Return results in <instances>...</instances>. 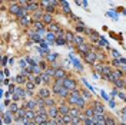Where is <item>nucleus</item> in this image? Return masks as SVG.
Returning a JSON list of instances; mask_svg holds the SVG:
<instances>
[{
    "instance_id": "nucleus-1",
    "label": "nucleus",
    "mask_w": 126,
    "mask_h": 125,
    "mask_svg": "<svg viewBox=\"0 0 126 125\" xmlns=\"http://www.w3.org/2000/svg\"><path fill=\"white\" fill-rule=\"evenodd\" d=\"M52 92H53L55 96L59 98V101H60V99H67V96L70 94V91L63 85V83H59V82H56V81L52 83Z\"/></svg>"
},
{
    "instance_id": "nucleus-2",
    "label": "nucleus",
    "mask_w": 126,
    "mask_h": 125,
    "mask_svg": "<svg viewBox=\"0 0 126 125\" xmlns=\"http://www.w3.org/2000/svg\"><path fill=\"white\" fill-rule=\"evenodd\" d=\"M63 85L66 86L69 91H75V89H79V82H78V79L75 78L72 73H69L66 78L63 79Z\"/></svg>"
},
{
    "instance_id": "nucleus-3",
    "label": "nucleus",
    "mask_w": 126,
    "mask_h": 125,
    "mask_svg": "<svg viewBox=\"0 0 126 125\" xmlns=\"http://www.w3.org/2000/svg\"><path fill=\"white\" fill-rule=\"evenodd\" d=\"M26 98H27V95H26V88H24L23 85H17L15 94L12 95V99L20 102V101H23V99H26Z\"/></svg>"
},
{
    "instance_id": "nucleus-4",
    "label": "nucleus",
    "mask_w": 126,
    "mask_h": 125,
    "mask_svg": "<svg viewBox=\"0 0 126 125\" xmlns=\"http://www.w3.org/2000/svg\"><path fill=\"white\" fill-rule=\"evenodd\" d=\"M89 105L92 106L94 109L96 114H106V108H105V105H103L102 101H99V99H92V101H89Z\"/></svg>"
},
{
    "instance_id": "nucleus-5",
    "label": "nucleus",
    "mask_w": 126,
    "mask_h": 125,
    "mask_svg": "<svg viewBox=\"0 0 126 125\" xmlns=\"http://www.w3.org/2000/svg\"><path fill=\"white\" fill-rule=\"evenodd\" d=\"M76 50H78V53L82 58L86 55V53H89L90 50H93V45L90 43V42H85V43H82V45H79V46H76Z\"/></svg>"
},
{
    "instance_id": "nucleus-6",
    "label": "nucleus",
    "mask_w": 126,
    "mask_h": 125,
    "mask_svg": "<svg viewBox=\"0 0 126 125\" xmlns=\"http://www.w3.org/2000/svg\"><path fill=\"white\" fill-rule=\"evenodd\" d=\"M22 106H24L27 111H36V108H37V101H36V98L23 99L22 101Z\"/></svg>"
},
{
    "instance_id": "nucleus-7",
    "label": "nucleus",
    "mask_w": 126,
    "mask_h": 125,
    "mask_svg": "<svg viewBox=\"0 0 126 125\" xmlns=\"http://www.w3.org/2000/svg\"><path fill=\"white\" fill-rule=\"evenodd\" d=\"M83 61H85V63H86V65H89V66H93L94 63L97 62L96 52H94V50H90L89 53H86V55L83 56Z\"/></svg>"
},
{
    "instance_id": "nucleus-8",
    "label": "nucleus",
    "mask_w": 126,
    "mask_h": 125,
    "mask_svg": "<svg viewBox=\"0 0 126 125\" xmlns=\"http://www.w3.org/2000/svg\"><path fill=\"white\" fill-rule=\"evenodd\" d=\"M1 122L3 124H13L15 122V112H12L10 109H7L4 114H1Z\"/></svg>"
},
{
    "instance_id": "nucleus-9",
    "label": "nucleus",
    "mask_w": 126,
    "mask_h": 125,
    "mask_svg": "<svg viewBox=\"0 0 126 125\" xmlns=\"http://www.w3.org/2000/svg\"><path fill=\"white\" fill-rule=\"evenodd\" d=\"M57 108H59V111H60L62 115H66V114H69V111H70V105H69V102L66 101V99H60L59 104H57Z\"/></svg>"
},
{
    "instance_id": "nucleus-10",
    "label": "nucleus",
    "mask_w": 126,
    "mask_h": 125,
    "mask_svg": "<svg viewBox=\"0 0 126 125\" xmlns=\"http://www.w3.org/2000/svg\"><path fill=\"white\" fill-rule=\"evenodd\" d=\"M32 24H33V17H32V15L24 16V17H22V19L19 20V26H20V27H23V29L30 27Z\"/></svg>"
},
{
    "instance_id": "nucleus-11",
    "label": "nucleus",
    "mask_w": 126,
    "mask_h": 125,
    "mask_svg": "<svg viewBox=\"0 0 126 125\" xmlns=\"http://www.w3.org/2000/svg\"><path fill=\"white\" fill-rule=\"evenodd\" d=\"M49 114L47 112H43V114H37L36 118H34V124L39 125H47V121H49Z\"/></svg>"
},
{
    "instance_id": "nucleus-12",
    "label": "nucleus",
    "mask_w": 126,
    "mask_h": 125,
    "mask_svg": "<svg viewBox=\"0 0 126 125\" xmlns=\"http://www.w3.org/2000/svg\"><path fill=\"white\" fill-rule=\"evenodd\" d=\"M22 9V6L17 3V1H15V3H9L7 4V13L12 16H16L17 13H19V10Z\"/></svg>"
},
{
    "instance_id": "nucleus-13",
    "label": "nucleus",
    "mask_w": 126,
    "mask_h": 125,
    "mask_svg": "<svg viewBox=\"0 0 126 125\" xmlns=\"http://www.w3.org/2000/svg\"><path fill=\"white\" fill-rule=\"evenodd\" d=\"M29 39H30V42H33V43H40V42H42V36H40L39 32H36L33 29V30L29 32Z\"/></svg>"
},
{
    "instance_id": "nucleus-14",
    "label": "nucleus",
    "mask_w": 126,
    "mask_h": 125,
    "mask_svg": "<svg viewBox=\"0 0 126 125\" xmlns=\"http://www.w3.org/2000/svg\"><path fill=\"white\" fill-rule=\"evenodd\" d=\"M47 114H49L50 118H56V119L62 115L60 111H59V108H57V105H55V106H49V108H47Z\"/></svg>"
},
{
    "instance_id": "nucleus-15",
    "label": "nucleus",
    "mask_w": 126,
    "mask_h": 125,
    "mask_svg": "<svg viewBox=\"0 0 126 125\" xmlns=\"http://www.w3.org/2000/svg\"><path fill=\"white\" fill-rule=\"evenodd\" d=\"M67 75H69V72L64 69L63 66H60V68H57L56 72H55V79H64Z\"/></svg>"
},
{
    "instance_id": "nucleus-16",
    "label": "nucleus",
    "mask_w": 126,
    "mask_h": 125,
    "mask_svg": "<svg viewBox=\"0 0 126 125\" xmlns=\"http://www.w3.org/2000/svg\"><path fill=\"white\" fill-rule=\"evenodd\" d=\"M42 7V4H40V1L39 0H33V1H30V3H29V4H27V12H29V13H33V12H36V10H37V9H40Z\"/></svg>"
},
{
    "instance_id": "nucleus-17",
    "label": "nucleus",
    "mask_w": 126,
    "mask_h": 125,
    "mask_svg": "<svg viewBox=\"0 0 126 125\" xmlns=\"http://www.w3.org/2000/svg\"><path fill=\"white\" fill-rule=\"evenodd\" d=\"M62 30V26L57 23V22H52V23L47 24V32H52V33H59V32Z\"/></svg>"
},
{
    "instance_id": "nucleus-18",
    "label": "nucleus",
    "mask_w": 126,
    "mask_h": 125,
    "mask_svg": "<svg viewBox=\"0 0 126 125\" xmlns=\"http://www.w3.org/2000/svg\"><path fill=\"white\" fill-rule=\"evenodd\" d=\"M57 104H59V98L55 96V95H52V96H49V98L45 99V105H46L47 108H49V106H55Z\"/></svg>"
},
{
    "instance_id": "nucleus-19",
    "label": "nucleus",
    "mask_w": 126,
    "mask_h": 125,
    "mask_svg": "<svg viewBox=\"0 0 126 125\" xmlns=\"http://www.w3.org/2000/svg\"><path fill=\"white\" fill-rule=\"evenodd\" d=\"M45 12H46L45 9H43V7H40V9H37L36 12L30 13L32 17H33V22H34V20H42V19H43V15H45Z\"/></svg>"
},
{
    "instance_id": "nucleus-20",
    "label": "nucleus",
    "mask_w": 126,
    "mask_h": 125,
    "mask_svg": "<svg viewBox=\"0 0 126 125\" xmlns=\"http://www.w3.org/2000/svg\"><path fill=\"white\" fill-rule=\"evenodd\" d=\"M75 35H76V32H72V30H66V32H64V38H66L67 45L73 46V39H75Z\"/></svg>"
},
{
    "instance_id": "nucleus-21",
    "label": "nucleus",
    "mask_w": 126,
    "mask_h": 125,
    "mask_svg": "<svg viewBox=\"0 0 126 125\" xmlns=\"http://www.w3.org/2000/svg\"><path fill=\"white\" fill-rule=\"evenodd\" d=\"M85 42H86V39L82 36V33H76L75 35V39H73V46L76 47L79 45H82V43H85Z\"/></svg>"
},
{
    "instance_id": "nucleus-22",
    "label": "nucleus",
    "mask_w": 126,
    "mask_h": 125,
    "mask_svg": "<svg viewBox=\"0 0 126 125\" xmlns=\"http://www.w3.org/2000/svg\"><path fill=\"white\" fill-rule=\"evenodd\" d=\"M80 94L83 98H86L87 101H92L93 99V94H92V91L90 89H85V88H80Z\"/></svg>"
},
{
    "instance_id": "nucleus-23",
    "label": "nucleus",
    "mask_w": 126,
    "mask_h": 125,
    "mask_svg": "<svg viewBox=\"0 0 126 125\" xmlns=\"http://www.w3.org/2000/svg\"><path fill=\"white\" fill-rule=\"evenodd\" d=\"M105 118H106V114H94L93 121H94V124L102 125V124H105Z\"/></svg>"
},
{
    "instance_id": "nucleus-24",
    "label": "nucleus",
    "mask_w": 126,
    "mask_h": 125,
    "mask_svg": "<svg viewBox=\"0 0 126 125\" xmlns=\"http://www.w3.org/2000/svg\"><path fill=\"white\" fill-rule=\"evenodd\" d=\"M24 88L26 91H32V92H37V85L34 83V81H27L24 83Z\"/></svg>"
},
{
    "instance_id": "nucleus-25",
    "label": "nucleus",
    "mask_w": 126,
    "mask_h": 125,
    "mask_svg": "<svg viewBox=\"0 0 126 125\" xmlns=\"http://www.w3.org/2000/svg\"><path fill=\"white\" fill-rule=\"evenodd\" d=\"M125 83H126V78H120V79H116L113 82V86L118 88L119 91H122V89H125Z\"/></svg>"
},
{
    "instance_id": "nucleus-26",
    "label": "nucleus",
    "mask_w": 126,
    "mask_h": 125,
    "mask_svg": "<svg viewBox=\"0 0 126 125\" xmlns=\"http://www.w3.org/2000/svg\"><path fill=\"white\" fill-rule=\"evenodd\" d=\"M94 52H96L97 62H108V56H106V53L102 52V49H97V50H94Z\"/></svg>"
},
{
    "instance_id": "nucleus-27",
    "label": "nucleus",
    "mask_w": 126,
    "mask_h": 125,
    "mask_svg": "<svg viewBox=\"0 0 126 125\" xmlns=\"http://www.w3.org/2000/svg\"><path fill=\"white\" fill-rule=\"evenodd\" d=\"M27 82V78H26V75H23V73H19L17 76L15 78V83H17V85H23Z\"/></svg>"
},
{
    "instance_id": "nucleus-28",
    "label": "nucleus",
    "mask_w": 126,
    "mask_h": 125,
    "mask_svg": "<svg viewBox=\"0 0 126 125\" xmlns=\"http://www.w3.org/2000/svg\"><path fill=\"white\" fill-rule=\"evenodd\" d=\"M83 111L80 109L79 106H70V111H69V114L72 115V118H75V117H80V114H82Z\"/></svg>"
},
{
    "instance_id": "nucleus-29",
    "label": "nucleus",
    "mask_w": 126,
    "mask_h": 125,
    "mask_svg": "<svg viewBox=\"0 0 126 125\" xmlns=\"http://www.w3.org/2000/svg\"><path fill=\"white\" fill-rule=\"evenodd\" d=\"M7 109H10L12 112H17V111L20 109V105H19V102L17 101H12L10 104H9V106H7Z\"/></svg>"
},
{
    "instance_id": "nucleus-30",
    "label": "nucleus",
    "mask_w": 126,
    "mask_h": 125,
    "mask_svg": "<svg viewBox=\"0 0 126 125\" xmlns=\"http://www.w3.org/2000/svg\"><path fill=\"white\" fill-rule=\"evenodd\" d=\"M45 23H46V26L49 23H52V22H55V19H53V15L52 13H47V12H45V15H43V19H42Z\"/></svg>"
},
{
    "instance_id": "nucleus-31",
    "label": "nucleus",
    "mask_w": 126,
    "mask_h": 125,
    "mask_svg": "<svg viewBox=\"0 0 126 125\" xmlns=\"http://www.w3.org/2000/svg\"><path fill=\"white\" fill-rule=\"evenodd\" d=\"M27 15H30V13L27 12V9H26V7H22L20 10H19V13L15 16V19H16V20H20L22 17H24V16H27Z\"/></svg>"
},
{
    "instance_id": "nucleus-32",
    "label": "nucleus",
    "mask_w": 126,
    "mask_h": 125,
    "mask_svg": "<svg viewBox=\"0 0 126 125\" xmlns=\"http://www.w3.org/2000/svg\"><path fill=\"white\" fill-rule=\"evenodd\" d=\"M105 124H108V125H113V124H116V119L110 115L109 112H106V118H105Z\"/></svg>"
},
{
    "instance_id": "nucleus-33",
    "label": "nucleus",
    "mask_w": 126,
    "mask_h": 125,
    "mask_svg": "<svg viewBox=\"0 0 126 125\" xmlns=\"http://www.w3.org/2000/svg\"><path fill=\"white\" fill-rule=\"evenodd\" d=\"M46 39L50 42V43H56V33H52V32H47Z\"/></svg>"
},
{
    "instance_id": "nucleus-34",
    "label": "nucleus",
    "mask_w": 126,
    "mask_h": 125,
    "mask_svg": "<svg viewBox=\"0 0 126 125\" xmlns=\"http://www.w3.org/2000/svg\"><path fill=\"white\" fill-rule=\"evenodd\" d=\"M57 53H47V62L49 63H53V62H56L57 61Z\"/></svg>"
},
{
    "instance_id": "nucleus-35",
    "label": "nucleus",
    "mask_w": 126,
    "mask_h": 125,
    "mask_svg": "<svg viewBox=\"0 0 126 125\" xmlns=\"http://www.w3.org/2000/svg\"><path fill=\"white\" fill-rule=\"evenodd\" d=\"M45 10H46L47 13H52V15H55L56 12H57V7H56V6H53V4H47L46 7H45Z\"/></svg>"
},
{
    "instance_id": "nucleus-36",
    "label": "nucleus",
    "mask_w": 126,
    "mask_h": 125,
    "mask_svg": "<svg viewBox=\"0 0 126 125\" xmlns=\"http://www.w3.org/2000/svg\"><path fill=\"white\" fill-rule=\"evenodd\" d=\"M36 115H37V112H36V111H27V112H26V117H24V118H27V119H32V121H34Z\"/></svg>"
},
{
    "instance_id": "nucleus-37",
    "label": "nucleus",
    "mask_w": 126,
    "mask_h": 125,
    "mask_svg": "<svg viewBox=\"0 0 126 125\" xmlns=\"http://www.w3.org/2000/svg\"><path fill=\"white\" fill-rule=\"evenodd\" d=\"M45 72H47L49 75H52V76L55 78V72H56V68H55V66H52V65H49V68H47V69L45 70Z\"/></svg>"
},
{
    "instance_id": "nucleus-38",
    "label": "nucleus",
    "mask_w": 126,
    "mask_h": 125,
    "mask_svg": "<svg viewBox=\"0 0 126 125\" xmlns=\"http://www.w3.org/2000/svg\"><path fill=\"white\" fill-rule=\"evenodd\" d=\"M39 65H40V68H42L43 70H46L47 68H49V65H50V63L47 62V61H39Z\"/></svg>"
},
{
    "instance_id": "nucleus-39",
    "label": "nucleus",
    "mask_w": 126,
    "mask_h": 125,
    "mask_svg": "<svg viewBox=\"0 0 126 125\" xmlns=\"http://www.w3.org/2000/svg\"><path fill=\"white\" fill-rule=\"evenodd\" d=\"M17 3H19L22 7H27V4H29L30 1H29V0H17Z\"/></svg>"
},
{
    "instance_id": "nucleus-40",
    "label": "nucleus",
    "mask_w": 126,
    "mask_h": 125,
    "mask_svg": "<svg viewBox=\"0 0 126 125\" xmlns=\"http://www.w3.org/2000/svg\"><path fill=\"white\" fill-rule=\"evenodd\" d=\"M110 55H112V58H120V53H119L118 50H115V49H112V50H110Z\"/></svg>"
},
{
    "instance_id": "nucleus-41",
    "label": "nucleus",
    "mask_w": 126,
    "mask_h": 125,
    "mask_svg": "<svg viewBox=\"0 0 126 125\" xmlns=\"http://www.w3.org/2000/svg\"><path fill=\"white\" fill-rule=\"evenodd\" d=\"M49 3H50V4H53V6H56V7H59L60 0H49Z\"/></svg>"
},
{
    "instance_id": "nucleus-42",
    "label": "nucleus",
    "mask_w": 126,
    "mask_h": 125,
    "mask_svg": "<svg viewBox=\"0 0 126 125\" xmlns=\"http://www.w3.org/2000/svg\"><path fill=\"white\" fill-rule=\"evenodd\" d=\"M9 63V58L7 56H3V59H1V66H6Z\"/></svg>"
},
{
    "instance_id": "nucleus-43",
    "label": "nucleus",
    "mask_w": 126,
    "mask_h": 125,
    "mask_svg": "<svg viewBox=\"0 0 126 125\" xmlns=\"http://www.w3.org/2000/svg\"><path fill=\"white\" fill-rule=\"evenodd\" d=\"M40 47L45 49V50H47V43L46 42H43V39H42V42H40ZM47 52H49V50H47Z\"/></svg>"
},
{
    "instance_id": "nucleus-44",
    "label": "nucleus",
    "mask_w": 126,
    "mask_h": 125,
    "mask_svg": "<svg viewBox=\"0 0 126 125\" xmlns=\"http://www.w3.org/2000/svg\"><path fill=\"white\" fill-rule=\"evenodd\" d=\"M119 96H120V99H123V101H125V98H126V92H123V89H122V91L119 92Z\"/></svg>"
},
{
    "instance_id": "nucleus-45",
    "label": "nucleus",
    "mask_w": 126,
    "mask_h": 125,
    "mask_svg": "<svg viewBox=\"0 0 126 125\" xmlns=\"http://www.w3.org/2000/svg\"><path fill=\"white\" fill-rule=\"evenodd\" d=\"M109 106H110V108H113V109H115V106H116V104H115V101H109Z\"/></svg>"
},
{
    "instance_id": "nucleus-46",
    "label": "nucleus",
    "mask_w": 126,
    "mask_h": 125,
    "mask_svg": "<svg viewBox=\"0 0 126 125\" xmlns=\"http://www.w3.org/2000/svg\"><path fill=\"white\" fill-rule=\"evenodd\" d=\"M119 61H120V63H122V65H126V59L123 58V56H120V58H119Z\"/></svg>"
},
{
    "instance_id": "nucleus-47",
    "label": "nucleus",
    "mask_w": 126,
    "mask_h": 125,
    "mask_svg": "<svg viewBox=\"0 0 126 125\" xmlns=\"http://www.w3.org/2000/svg\"><path fill=\"white\" fill-rule=\"evenodd\" d=\"M20 66H26V62H24V61H22V59H20Z\"/></svg>"
},
{
    "instance_id": "nucleus-48",
    "label": "nucleus",
    "mask_w": 126,
    "mask_h": 125,
    "mask_svg": "<svg viewBox=\"0 0 126 125\" xmlns=\"http://www.w3.org/2000/svg\"><path fill=\"white\" fill-rule=\"evenodd\" d=\"M7 3H15V1H17V0H6Z\"/></svg>"
},
{
    "instance_id": "nucleus-49",
    "label": "nucleus",
    "mask_w": 126,
    "mask_h": 125,
    "mask_svg": "<svg viewBox=\"0 0 126 125\" xmlns=\"http://www.w3.org/2000/svg\"><path fill=\"white\" fill-rule=\"evenodd\" d=\"M123 91H125V92H126V83H125V89H123Z\"/></svg>"
},
{
    "instance_id": "nucleus-50",
    "label": "nucleus",
    "mask_w": 126,
    "mask_h": 125,
    "mask_svg": "<svg viewBox=\"0 0 126 125\" xmlns=\"http://www.w3.org/2000/svg\"><path fill=\"white\" fill-rule=\"evenodd\" d=\"M125 78H126V72H125Z\"/></svg>"
}]
</instances>
